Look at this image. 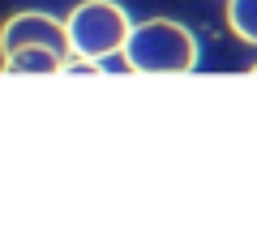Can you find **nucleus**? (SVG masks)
Masks as SVG:
<instances>
[{"label": "nucleus", "mask_w": 257, "mask_h": 248, "mask_svg": "<svg viewBox=\"0 0 257 248\" xmlns=\"http://www.w3.org/2000/svg\"><path fill=\"white\" fill-rule=\"evenodd\" d=\"M18 47H47L60 60H69V35H64V22L52 18V13H13L0 30V52L9 56Z\"/></svg>", "instance_id": "7ed1b4c3"}, {"label": "nucleus", "mask_w": 257, "mask_h": 248, "mask_svg": "<svg viewBox=\"0 0 257 248\" xmlns=\"http://www.w3.org/2000/svg\"><path fill=\"white\" fill-rule=\"evenodd\" d=\"M120 52L133 73H193L197 69V39L172 18L128 26Z\"/></svg>", "instance_id": "f257e3e1"}, {"label": "nucleus", "mask_w": 257, "mask_h": 248, "mask_svg": "<svg viewBox=\"0 0 257 248\" xmlns=\"http://www.w3.org/2000/svg\"><path fill=\"white\" fill-rule=\"evenodd\" d=\"M133 26L124 9L116 0H82L69 22H64V35H69V52L73 56H86V60H107L124 47V35Z\"/></svg>", "instance_id": "f03ea898"}, {"label": "nucleus", "mask_w": 257, "mask_h": 248, "mask_svg": "<svg viewBox=\"0 0 257 248\" xmlns=\"http://www.w3.org/2000/svg\"><path fill=\"white\" fill-rule=\"evenodd\" d=\"M227 22L244 43L257 47V0H227Z\"/></svg>", "instance_id": "39448f33"}, {"label": "nucleus", "mask_w": 257, "mask_h": 248, "mask_svg": "<svg viewBox=\"0 0 257 248\" xmlns=\"http://www.w3.org/2000/svg\"><path fill=\"white\" fill-rule=\"evenodd\" d=\"M64 60L47 47H18L5 56V73H60Z\"/></svg>", "instance_id": "20e7f679"}]
</instances>
